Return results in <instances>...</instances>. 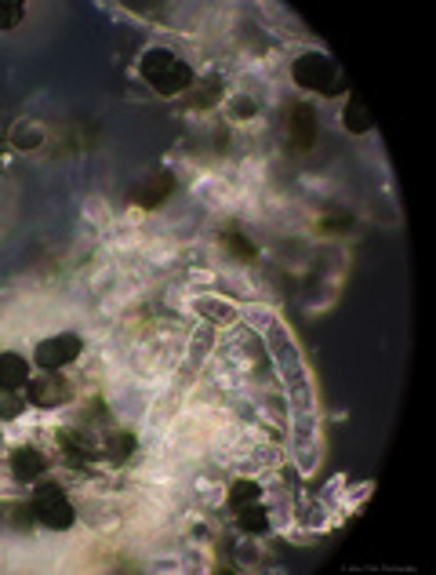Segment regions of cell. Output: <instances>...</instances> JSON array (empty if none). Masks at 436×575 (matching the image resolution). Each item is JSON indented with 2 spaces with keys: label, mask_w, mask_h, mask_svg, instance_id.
Wrapping results in <instances>:
<instances>
[{
  "label": "cell",
  "mask_w": 436,
  "mask_h": 575,
  "mask_svg": "<svg viewBox=\"0 0 436 575\" xmlns=\"http://www.w3.org/2000/svg\"><path fill=\"white\" fill-rule=\"evenodd\" d=\"M139 73H142V81L157 91V95H164V99L186 95V91L193 88V70L168 48H149L139 62Z\"/></svg>",
  "instance_id": "6da1fadb"
},
{
  "label": "cell",
  "mask_w": 436,
  "mask_h": 575,
  "mask_svg": "<svg viewBox=\"0 0 436 575\" xmlns=\"http://www.w3.org/2000/svg\"><path fill=\"white\" fill-rule=\"evenodd\" d=\"M291 77H295L298 88L320 91V95H342V91H346V84H349L335 62L327 59V55H320V51H306V55H298L295 66H291Z\"/></svg>",
  "instance_id": "7a4b0ae2"
},
{
  "label": "cell",
  "mask_w": 436,
  "mask_h": 575,
  "mask_svg": "<svg viewBox=\"0 0 436 575\" xmlns=\"http://www.w3.org/2000/svg\"><path fill=\"white\" fill-rule=\"evenodd\" d=\"M33 517H37L40 525L51 528V532H70L77 514H73V503L66 499L59 485H40L33 492Z\"/></svg>",
  "instance_id": "3957f363"
},
{
  "label": "cell",
  "mask_w": 436,
  "mask_h": 575,
  "mask_svg": "<svg viewBox=\"0 0 436 575\" xmlns=\"http://www.w3.org/2000/svg\"><path fill=\"white\" fill-rule=\"evenodd\" d=\"M80 350H84L80 335H70V332L51 335V339H44V343L33 350V364H37L40 372H59V368L77 361Z\"/></svg>",
  "instance_id": "277c9868"
},
{
  "label": "cell",
  "mask_w": 436,
  "mask_h": 575,
  "mask_svg": "<svg viewBox=\"0 0 436 575\" xmlns=\"http://www.w3.org/2000/svg\"><path fill=\"white\" fill-rule=\"evenodd\" d=\"M284 128H288V139L295 150H313V142H317V113L309 102H295L288 106V117H284Z\"/></svg>",
  "instance_id": "5b68a950"
},
{
  "label": "cell",
  "mask_w": 436,
  "mask_h": 575,
  "mask_svg": "<svg viewBox=\"0 0 436 575\" xmlns=\"http://www.w3.org/2000/svg\"><path fill=\"white\" fill-rule=\"evenodd\" d=\"M171 193H175V175H171L168 168H157L146 182H139V186L131 190V204L153 212V208H160V204L168 201Z\"/></svg>",
  "instance_id": "8992f818"
},
{
  "label": "cell",
  "mask_w": 436,
  "mask_h": 575,
  "mask_svg": "<svg viewBox=\"0 0 436 575\" xmlns=\"http://www.w3.org/2000/svg\"><path fill=\"white\" fill-rule=\"evenodd\" d=\"M70 397H73L70 383H66L62 375H55V372L30 379V390H26V401L37 404V408H59V404H66Z\"/></svg>",
  "instance_id": "52a82bcc"
},
{
  "label": "cell",
  "mask_w": 436,
  "mask_h": 575,
  "mask_svg": "<svg viewBox=\"0 0 436 575\" xmlns=\"http://www.w3.org/2000/svg\"><path fill=\"white\" fill-rule=\"evenodd\" d=\"M44 470H48V459H44V452L30 448V444L11 452V477H15V481H22V485H30V481L44 477Z\"/></svg>",
  "instance_id": "ba28073f"
},
{
  "label": "cell",
  "mask_w": 436,
  "mask_h": 575,
  "mask_svg": "<svg viewBox=\"0 0 436 575\" xmlns=\"http://www.w3.org/2000/svg\"><path fill=\"white\" fill-rule=\"evenodd\" d=\"M30 383V361L11 350H0V394L4 390H22Z\"/></svg>",
  "instance_id": "9c48e42d"
},
{
  "label": "cell",
  "mask_w": 436,
  "mask_h": 575,
  "mask_svg": "<svg viewBox=\"0 0 436 575\" xmlns=\"http://www.w3.org/2000/svg\"><path fill=\"white\" fill-rule=\"evenodd\" d=\"M59 452H62V459L70 466H88L91 459H95V452H91V444H88V437H80L77 430H59Z\"/></svg>",
  "instance_id": "30bf717a"
},
{
  "label": "cell",
  "mask_w": 436,
  "mask_h": 575,
  "mask_svg": "<svg viewBox=\"0 0 436 575\" xmlns=\"http://www.w3.org/2000/svg\"><path fill=\"white\" fill-rule=\"evenodd\" d=\"M342 128H346L349 135H367L371 128H375V121H371V113H367L364 99H360L357 91L349 95L346 110H342Z\"/></svg>",
  "instance_id": "8fae6325"
},
{
  "label": "cell",
  "mask_w": 436,
  "mask_h": 575,
  "mask_svg": "<svg viewBox=\"0 0 436 575\" xmlns=\"http://www.w3.org/2000/svg\"><path fill=\"white\" fill-rule=\"evenodd\" d=\"M237 525H240V532L262 535V532H269V517L262 506L251 503V506H244V510H237Z\"/></svg>",
  "instance_id": "7c38bea8"
},
{
  "label": "cell",
  "mask_w": 436,
  "mask_h": 575,
  "mask_svg": "<svg viewBox=\"0 0 436 575\" xmlns=\"http://www.w3.org/2000/svg\"><path fill=\"white\" fill-rule=\"evenodd\" d=\"M258 499H262V492H258L255 481H237V485L229 488V510H233V514L244 510V506L258 503Z\"/></svg>",
  "instance_id": "4fadbf2b"
},
{
  "label": "cell",
  "mask_w": 436,
  "mask_h": 575,
  "mask_svg": "<svg viewBox=\"0 0 436 575\" xmlns=\"http://www.w3.org/2000/svg\"><path fill=\"white\" fill-rule=\"evenodd\" d=\"M11 142H15V150H40L44 146V128L40 124H19L11 132Z\"/></svg>",
  "instance_id": "5bb4252c"
},
{
  "label": "cell",
  "mask_w": 436,
  "mask_h": 575,
  "mask_svg": "<svg viewBox=\"0 0 436 575\" xmlns=\"http://www.w3.org/2000/svg\"><path fill=\"white\" fill-rule=\"evenodd\" d=\"M131 452H135V434H128V430H120V434H109L106 455L113 459V463H124Z\"/></svg>",
  "instance_id": "9a60e30c"
},
{
  "label": "cell",
  "mask_w": 436,
  "mask_h": 575,
  "mask_svg": "<svg viewBox=\"0 0 436 575\" xmlns=\"http://www.w3.org/2000/svg\"><path fill=\"white\" fill-rule=\"evenodd\" d=\"M26 19V4L19 0H0V30H15Z\"/></svg>",
  "instance_id": "2e32d148"
},
{
  "label": "cell",
  "mask_w": 436,
  "mask_h": 575,
  "mask_svg": "<svg viewBox=\"0 0 436 575\" xmlns=\"http://www.w3.org/2000/svg\"><path fill=\"white\" fill-rule=\"evenodd\" d=\"M222 244H226L229 252L233 255H240V263H255V244L248 241V237H240V233H226V237H222Z\"/></svg>",
  "instance_id": "e0dca14e"
},
{
  "label": "cell",
  "mask_w": 436,
  "mask_h": 575,
  "mask_svg": "<svg viewBox=\"0 0 436 575\" xmlns=\"http://www.w3.org/2000/svg\"><path fill=\"white\" fill-rule=\"evenodd\" d=\"M197 310H200V313H215L211 321H218V324H229V321H233V317H237V310H233V306L211 303V299H200V303H197Z\"/></svg>",
  "instance_id": "ac0fdd59"
},
{
  "label": "cell",
  "mask_w": 436,
  "mask_h": 575,
  "mask_svg": "<svg viewBox=\"0 0 436 575\" xmlns=\"http://www.w3.org/2000/svg\"><path fill=\"white\" fill-rule=\"evenodd\" d=\"M349 226H353V215H346V212H331L320 219V230L324 233H346Z\"/></svg>",
  "instance_id": "d6986e66"
},
{
  "label": "cell",
  "mask_w": 436,
  "mask_h": 575,
  "mask_svg": "<svg viewBox=\"0 0 436 575\" xmlns=\"http://www.w3.org/2000/svg\"><path fill=\"white\" fill-rule=\"evenodd\" d=\"M22 404H26V397H19L15 390H4V394H0V415H4V419H15V415L22 412Z\"/></svg>",
  "instance_id": "ffe728a7"
},
{
  "label": "cell",
  "mask_w": 436,
  "mask_h": 575,
  "mask_svg": "<svg viewBox=\"0 0 436 575\" xmlns=\"http://www.w3.org/2000/svg\"><path fill=\"white\" fill-rule=\"evenodd\" d=\"M229 110H233V117H237V121H248V117H255V102L251 99H233L229 102Z\"/></svg>",
  "instance_id": "44dd1931"
}]
</instances>
